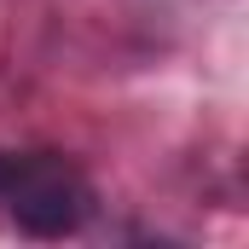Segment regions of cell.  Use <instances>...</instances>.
Masks as SVG:
<instances>
[{
  "instance_id": "6da1fadb",
  "label": "cell",
  "mask_w": 249,
  "mask_h": 249,
  "mask_svg": "<svg viewBox=\"0 0 249 249\" xmlns=\"http://www.w3.org/2000/svg\"><path fill=\"white\" fill-rule=\"evenodd\" d=\"M0 203L23 232L64 238L93 214V186L58 151H0Z\"/></svg>"
}]
</instances>
